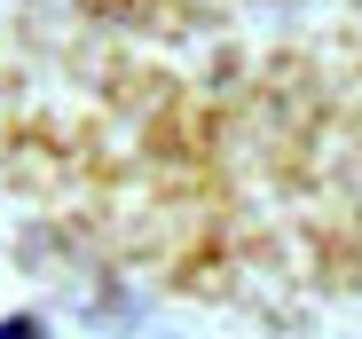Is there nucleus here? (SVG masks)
<instances>
[{
    "label": "nucleus",
    "mask_w": 362,
    "mask_h": 339,
    "mask_svg": "<svg viewBox=\"0 0 362 339\" xmlns=\"http://www.w3.org/2000/svg\"><path fill=\"white\" fill-rule=\"evenodd\" d=\"M0 339H32V323H0Z\"/></svg>",
    "instance_id": "nucleus-1"
}]
</instances>
